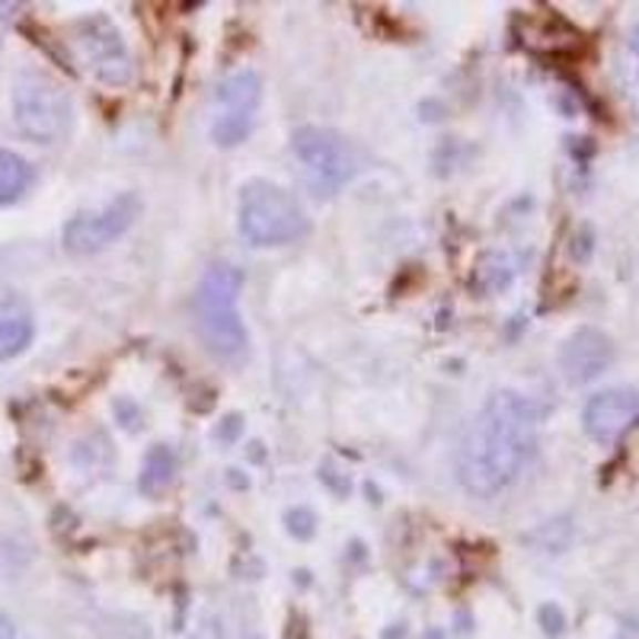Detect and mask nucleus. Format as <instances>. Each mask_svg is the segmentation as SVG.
<instances>
[{
	"instance_id": "f257e3e1",
	"label": "nucleus",
	"mask_w": 639,
	"mask_h": 639,
	"mask_svg": "<svg viewBox=\"0 0 639 639\" xmlns=\"http://www.w3.org/2000/svg\"><path fill=\"white\" fill-rule=\"evenodd\" d=\"M537 425L540 410L528 396L515 390H496L467 425L457 447L461 486L480 499L505 493L528 467L537 447Z\"/></svg>"
},
{
	"instance_id": "f03ea898",
	"label": "nucleus",
	"mask_w": 639,
	"mask_h": 639,
	"mask_svg": "<svg viewBox=\"0 0 639 639\" xmlns=\"http://www.w3.org/2000/svg\"><path fill=\"white\" fill-rule=\"evenodd\" d=\"M244 272L234 266H212L195 288V320L208 352L221 362H240L247 355V327L240 320Z\"/></svg>"
},
{
	"instance_id": "7ed1b4c3",
	"label": "nucleus",
	"mask_w": 639,
	"mask_h": 639,
	"mask_svg": "<svg viewBox=\"0 0 639 639\" xmlns=\"http://www.w3.org/2000/svg\"><path fill=\"white\" fill-rule=\"evenodd\" d=\"M310 221L305 205L269 179H252L240 195V234L252 247H281L301 240Z\"/></svg>"
},
{
	"instance_id": "20e7f679",
	"label": "nucleus",
	"mask_w": 639,
	"mask_h": 639,
	"mask_svg": "<svg viewBox=\"0 0 639 639\" xmlns=\"http://www.w3.org/2000/svg\"><path fill=\"white\" fill-rule=\"evenodd\" d=\"M71 96L45 71H23L13 84V122L32 144H58L71 128Z\"/></svg>"
},
{
	"instance_id": "39448f33",
	"label": "nucleus",
	"mask_w": 639,
	"mask_h": 639,
	"mask_svg": "<svg viewBox=\"0 0 639 639\" xmlns=\"http://www.w3.org/2000/svg\"><path fill=\"white\" fill-rule=\"evenodd\" d=\"M291 151L305 169L310 193L320 198L339 193L362 167L359 147L333 128H317V125L298 128L291 138Z\"/></svg>"
},
{
	"instance_id": "423d86ee",
	"label": "nucleus",
	"mask_w": 639,
	"mask_h": 639,
	"mask_svg": "<svg viewBox=\"0 0 639 639\" xmlns=\"http://www.w3.org/2000/svg\"><path fill=\"white\" fill-rule=\"evenodd\" d=\"M141 215V198L135 193H122L110 198L103 208L93 212H81L71 221L64 224V250L74 256H90V252L106 250L110 244H115L132 224L138 221Z\"/></svg>"
},
{
	"instance_id": "0eeeda50",
	"label": "nucleus",
	"mask_w": 639,
	"mask_h": 639,
	"mask_svg": "<svg viewBox=\"0 0 639 639\" xmlns=\"http://www.w3.org/2000/svg\"><path fill=\"white\" fill-rule=\"evenodd\" d=\"M74 45L78 55L90 68V74L106 86H125L132 81V55L128 45L122 39L118 27L112 23L110 17L93 13L84 17L74 27Z\"/></svg>"
},
{
	"instance_id": "6e6552de",
	"label": "nucleus",
	"mask_w": 639,
	"mask_h": 639,
	"mask_svg": "<svg viewBox=\"0 0 639 639\" xmlns=\"http://www.w3.org/2000/svg\"><path fill=\"white\" fill-rule=\"evenodd\" d=\"M639 422V390L611 388L595 393L583 410L585 435L598 445H614L627 429Z\"/></svg>"
},
{
	"instance_id": "1a4fd4ad",
	"label": "nucleus",
	"mask_w": 639,
	"mask_h": 639,
	"mask_svg": "<svg viewBox=\"0 0 639 639\" xmlns=\"http://www.w3.org/2000/svg\"><path fill=\"white\" fill-rule=\"evenodd\" d=\"M614 362V342L611 336L583 327L569 336L559 346V371L566 374L569 384H588L595 378H601Z\"/></svg>"
},
{
	"instance_id": "9d476101",
	"label": "nucleus",
	"mask_w": 639,
	"mask_h": 639,
	"mask_svg": "<svg viewBox=\"0 0 639 639\" xmlns=\"http://www.w3.org/2000/svg\"><path fill=\"white\" fill-rule=\"evenodd\" d=\"M32 336H35V323H32L27 305L0 301V362H10L20 352H27Z\"/></svg>"
},
{
	"instance_id": "9b49d317",
	"label": "nucleus",
	"mask_w": 639,
	"mask_h": 639,
	"mask_svg": "<svg viewBox=\"0 0 639 639\" xmlns=\"http://www.w3.org/2000/svg\"><path fill=\"white\" fill-rule=\"evenodd\" d=\"M259 78L252 71H240V74H230L221 86H218V103L224 112H234V115H252L256 103H259Z\"/></svg>"
},
{
	"instance_id": "f8f14e48",
	"label": "nucleus",
	"mask_w": 639,
	"mask_h": 639,
	"mask_svg": "<svg viewBox=\"0 0 639 639\" xmlns=\"http://www.w3.org/2000/svg\"><path fill=\"white\" fill-rule=\"evenodd\" d=\"M32 179H35V173L29 167L27 157L0 147V205H13L17 198H23Z\"/></svg>"
},
{
	"instance_id": "ddd939ff",
	"label": "nucleus",
	"mask_w": 639,
	"mask_h": 639,
	"mask_svg": "<svg viewBox=\"0 0 639 639\" xmlns=\"http://www.w3.org/2000/svg\"><path fill=\"white\" fill-rule=\"evenodd\" d=\"M515 276H518V262H515L508 252H486V256L476 262L473 288H476L480 295H496L502 288H508Z\"/></svg>"
},
{
	"instance_id": "4468645a",
	"label": "nucleus",
	"mask_w": 639,
	"mask_h": 639,
	"mask_svg": "<svg viewBox=\"0 0 639 639\" xmlns=\"http://www.w3.org/2000/svg\"><path fill=\"white\" fill-rule=\"evenodd\" d=\"M176 476V454L169 445H154L144 457V467H141V493L144 496H161L173 483Z\"/></svg>"
},
{
	"instance_id": "2eb2a0df",
	"label": "nucleus",
	"mask_w": 639,
	"mask_h": 639,
	"mask_svg": "<svg viewBox=\"0 0 639 639\" xmlns=\"http://www.w3.org/2000/svg\"><path fill=\"white\" fill-rule=\"evenodd\" d=\"M252 128V115H234V112H221L218 118H215V128H212V135L218 144L224 147H237L240 141H247Z\"/></svg>"
},
{
	"instance_id": "dca6fc26",
	"label": "nucleus",
	"mask_w": 639,
	"mask_h": 639,
	"mask_svg": "<svg viewBox=\"0 0 639 639\" xmlns=\"http://www.w3.org/2000/svg\"><path fill=\"white\" fill-rule=\"evenodd\" d=\"M537 620H540V627H544L547 637H559V633L566 630V614L559 611L556 605H544V608L537 611Z\"/></svg>"
},
{
	"instance_id": "f3484780",
	"label": "nucleus",
	"mask_w": 639,
	"mask_h": 639,
	"mask_svg": "<svg viewBox=\"0 0 639 639\" xmlns=\"http://www.w3.org/2000/svg\"><path fill=\"white\" fill-rule=\"evenodd\" d=\"M288 530L295 534V537H310L313 534V515L307 512V508H291L288 512Z\"/></svg>"
},
{
	"instance_id": "a211bd4d",
	"label": "nucleus",
	"mask_w": 639,
	"mask_h": 639,
	"mask_svg": "<svg viewBox=\"0 0 639 639\" xmlns=\"http://www.w3.org/2000/svg\"><path fill=\"white\" fill-rule=\"evenodd\" d=\"M620 84H623V93H627V100H630V106L637 112L639 118V71H620Z\"/></svg>"
},
{
	"instance_id": "6ab92c4d",
	"label": "nucleus",
	"mask_w": 639,
	"mask_h": 639,
	"mask_svg": "<svg viewBox=\"0 0 639 639\" xmlns=\"http://www.w3.org/2000/svg\"><path fill=\"white\" fill-rule=\"evenodd\" d=\"M0 639H29V633L7 614H0Z\"/></svg>"
},
{
	"instance_id": "aec40b11",
	"label": "nucleus",
	"mask_w": 639,
	"mask_h": 639,
	"mask_svg": "<svg viewBox=\"0 0 639 639\" xmlns=\"http://www.w3.org/2000/svg\"><path fill=\"white\" fill-rule=\"evenodd\" d=\"M573 252H576L579 259H588V256H591V227H583V240L576 237V247H573Z\"/></svg>"
},
{
	"instance_id": "412c9836",
	"label": "nucleus",
	"mask_w": 639,
	"mask_h": 639,
	"mask_svg": "<svg viewBox=\"0 0 639 639\" xmlns=\"http://www.w3.org/2000/svg\"><path fill=\"white\" fill-rule=\"evenodd\" d=\"M630 49H633V55L639 58V27L633 29V35H630Z\"/></svg>"
}]
</instances>
